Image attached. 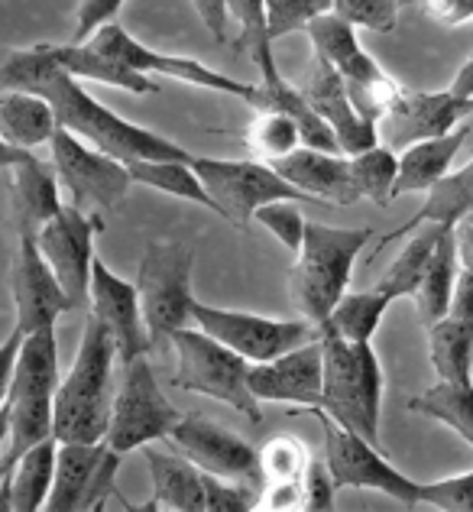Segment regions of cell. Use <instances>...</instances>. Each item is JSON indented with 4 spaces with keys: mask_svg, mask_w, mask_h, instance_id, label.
I'll list each match as a JSON object with an SVG mask.
<instances>
[{
    "mask_svg": "<svg viewBox=\"0 0 473 512\" xmlns=\"http://www.w3.org/2000/svg\"><path fill=\"white\" fill-rule=\"evenodd\" d=\"M17 88L43 94L59 117V127H65L75 137L91 143L94 150L120 159V163H137V159H192L185 146L162 137L156 130H146L130 124L127 117L114 114L91 98L78 85L72 72L52 59L49 43H39L30 49H0V91Z\"/></svg>",
    "mask_w": 473,
    "mask_h": 512,
    "instance_id": "obj_1",
    "label": "cell"
},
{
    "mask_svg": "<svg viewBox=\"0 0 473 512\" xmlns=\"http://www.w3.org/2000/svg\"><path fill=\"white\" fill-rule=\"evenodd\" d=\"M117 344L98 318L85 312L72 370L59 380L52 406V435L59 441H104L111 422V370Z\"/></svg>",
    "mask_w": 473,
    "mask_h": 512,
    "instance_id": "obj_2",
    "label": "cell"
},
{
    "mask_svg": "<svg viewBox=\"0 0 473 512\" xmlns=\"http://www.w3.org/2000/svg\"><path fill=\"white\" fill-rule=\"evenodd\" d=\"M370 240V227H331L321 221H305L302 250L295 253V263L289 269V295L295 312L321 328L347 292L357 256Z\"/></svg>",
    "mask_w": 473,
    "mask_h": 512,
    "instance_id": "obj_3",
    "label": "cell"
},
{
    "mask_svg": "<svg viewBox=\"0 0 473 512\" xmlns=\"http://www.w3.org/2000/svg\"><path fill=\"white\" fill-rule=\"evenodd\" d=\"M59 389V344L56 325L26 334L20 344L13 386L7 396V444L0 454V480H4L23 451L33 444L56 438L52 435V406H56Z\"/></svg>",
    "mask_w": 473,
    "mask_h": 512,
    "instance_id": "obj_4",
    "label": "cell"
},
{
    "mask_svg": "<svg viewBox=\"0 0 473 512\" xmlns=\"http://www.w3.org/2000/svg\"><path fill=\"white\" fill-rule=\"evenodd\" d=\"M324 354L321 409L334 422L357 431L380 448L383 412V367L370 341H347L331 325L318 328Z\"/></svg>",
    "mask_w": 473,
    "mask_h": 512,
    "instance_id": "obj_5",
    "label": "cell"
},
{
    "mask_svg": "<svg viewBox=\"0 0 473 512\" xmlns=\"http://www.w3.org/2000/svg\"><path fill=\"white\" fill-rule=\"evenodd\" d=\"M175 350V373L172 386L185 389V393H198L208 399H218L224 406L247 415L253 425L263 422L260 399L250 389V370L253 363L240 357L237 350L211 338L201 328H179L169 338Z\"/></svg>",
    "mask_w": 473,
    "mask_h": 512,
    "instance_id": "obj_6",
    "label": "cell"
},
{
    "mask_svg": "<svg viewBox=\"0 0 473 512\" xmlns=\"http://www.w3.org/2000/svg\"><path fill=\"white\" fill-rule=\"evenodd\" d=\"M192 266L195 253L179 240H159L143 250L137 292L153 347L166 344L175 331L188 328L192 321Z\"/></svg>",
    "mask_w": 473,
    "mask_h": 512,
    "instance_id": "obj_7",
    "label": "cell"
},
{
    "mask_svg": "<svg viewBox=\"0 0 473 512\" xmlns=\"http://www.w3.org/2000/svg\"><path fill=\"white\" fill-rule=\"evenodd\" d=\"M182 412L172 406L169 396L159 389L150 357H133L124 363V380L111 399V422H107V448L117 454L143 451L146 444L166 441L179 425Z\"/></svg>",
    "mask_w": 473,
    "mask_h": 512,
    "instance_id": "obj_8",
    "label": "cell"
},
{
    "mask_svg": "<svg viewBox=\"0 0 473 512\" xmlns=\"http://www.w3.org/2000/svg\"><path fill=\"white\" fill-rule=\"evenodd\" d=\"M195 172L205 182L208 195L218 205V214L231 221L240 231H247L253 214L269 201H295V205H318L305 192H299L292 182L260 159H214V156H195Z\"/></svg>",
    "mask_w": 473,
    "mask_h": 512,
    "instance_id": "obj_9",
    "label": "cell"
},
{
    "mask_svg": "<svg viewBox=\"0 0 473 512\" xmlns=\"http://www.w3.org/2000/svg\"><path fill=\"white\" fill-rule=\"evenodd\" d=\"M308 412H312L321 425L324 461L331 467L337 490H347V487L373 490L409 509L422 506V483H415L412 477H405L399 467L389 464L383 448H376L373 441L344 428L341 422H334L324 409H308Z\"/></svg>",
    "mask_w": 473,
    "mask_h": 512,
    "instance_id": "obj_10",
    "label": "cell"
},
{
    "mask_svg": "<svg viewBox=\"0 0 473 512\" xmlns=\"http://www.w3.org/2000/svg\"><path fill=\"white\" fill-rule=\"evenodd\" d=\"M49 163L56 169L62 192L69 195L75 208L88 214L114 211L127 198L133 175L130 166L120 159L94 150L75 133L59 127L49 140Z\"/></svg>",
    "mask_w": 473,
    "mask_h": 512,
    "instance_id": "obj_11",
    "label": "cell"
},
{
    "mask_svg": "<svg viewBox=\"0 0 473 512\" xmlns=\"http://www.w3.org/2000/svg\"><path fill=\"white\" fill-rule=\"evenodd\" d=\"M192 325L237 350L250 363L276 360L286 350L318 338V328L305 318H266L253 312H234V308H214L198 299L192 305Z\"/></svg>",
    "mask_w": 473,
    "mask_h": 512,
    "instance_id": "obj_12",
    "label": "cell"
},
{
    "mask_svg": "<svg viewBox=\"0 0 473 512\" xmlns=\"http://www.w3.org/2000/svg\"><path fill=\"white\" fill-rule=\"evenodd\" d=\"M101 231H104L101 214H88L69 201L36 234V247L46 256L52 273L59 276L75 312H88L91 308V266L94 256H98L94 253V237Z\"/></svg>",
    "mask_w": 473,
    "mask_h": 512,
    "instance_id": "obj_13",
    "label": "cell"
},
{
    "mask_svg": "<svg viewBox=\"0 0 473 512\" xmlns=\"http://www.w3.org/2000/svg\"><path fill=\"white\" fill-rule=\"evenodd\" d=\"M88 43H94L104 52H111L114 59H120L127 69H133L137 75H146V78L162 75V78H175V82H185V85H195V88L231 94V98H240L243 104L253 101V82H240V78L214 72V69H208L205 62L179 56V52H159V49L143 46L140 39L130 36L120 23L101 26V30L94 33Z\"/></svg>",
    "mask_w": 473,
    "mask_h": 512,
    "instance_id": "obj_14",
    "label": "cell"
},
{
    "mask_svg": "<svg viewBox=\"0 0 473 512\" xmlns=\"http://www.w3.org/2000/svg\"><path fill=\"white\" fill-rule=\"evenodd\" d=\"M166 441L172 444V451L188 457V461L198 470H205V474L247 480V483H256V487H263L260 451L243 435L218 425L214 419H208V415H201V412L182 415Z\"/></svg>",
    "mask_w": 473,
    "mask_h": 512,
    "instance_id": "obj_15",
    "label": "cell"
},
{
    "mask_svg": "<svg viewBox=\"0 0 473 512\" xmlns=\"http://www.w3.org/2000/svg\"><path fill=\"white\" fill-rule=\"evenodd\" d=\"M473 111V98H457L448 91H409L402 88L396 104L380 120V143L402 153L405 146L422 143L431 137H444L464 124Z\"/></svg>",
    "mask_w": 473,
    "mask_h": 512,
    "instance_id": "obj_16",
    "label": "cell"
},
{
    "mask_svg": "<svg viewBox=\"0 0 473 512\" xmlns=\"http://www.w3.org/2000/svg\"><path fill=\"white\" fill-rule=\"evenodd\" d=\"M88 312L111 331L120 363L143 357L153 350L150 331H146V321H143L137 286H130L127 279H120L101 256H94V266H91V308Z\"/></svg>",
    "mask_w": 473,
    "mask_h": 512,
    "instance_id": "obj_17",
    "label": "cell"
},
{
    "mask_svg": "<svg viewBox=\"0 0 473 512\" xmlns=\"http://www.w3.org/2000/svg\"><path fill=\"white\" fill-rule=\"evenodd\" d=\"M10 282H13L10 286L13 305H17V328L23 334L49 328V325H56L65 312H75L59 276L52 273L46 256L39 253L36 237H20Z\"/></svg>",
    "mask_w": 473,
    "mask_h": 512,
    "instance_id": "obj_18",
    "label": "cell"
},
{
    "mask_svg": "<svg viewBox=\"0 0 473 512\" xmlns=\"http://www.w3.org/2000/svg\"><path fill=\"white\" fill-rule=\"evenodd\" d=\"M299 91L305 94V101L315 107V114L334 130L337 146H341L344 156H357L380 143V127L370 124L367 117H360V111L347 94L344 78L337 75L334 65L315 56L305 78L299 82Z\"/></svg>",
    "mask_w": 473,
    "mask_h": 512,
    "instance_id": "obj_19",
    "label": "cell"
},
{
    "mask_svg": "<svg viewBox=\"0 0 473 512\" xmlns=\"http://www.w3.org/2000/svg\"><path fill=\"white\" fill-rule=\"evenodd\" d=\"M250 389L260 402H289V406H302V409H321V389H324L321 338L302 347H292L276 360L253 363Z\"/></svg>",
    "mask_w": 473,
    "mask_h": 512,
    "instance_id": "obj_20",
    "label": "cell"
},
{
    "mask_svg": "<svg viewBox=\"0 0 473 512\" xmlns=\"http://www.w3.org/2000/svg\"><path fill=\"white\" fill-rule=\"evenodd\" d=\"M273 166L282 179L292 182L299 192H305L318 205H354L360 201V192L350 172V156L344 153H324L315 146H299L289 156L276 159Z\"/></svg>",
    "mask_w": 473,
    "mask_h": 512,
    "instance_id": "obj_21",
    "label": "cell"
},
{
    "mask_svg": "<svg viewBox=\"0 0 473 512\" xmlns=\"http://www.w3.org/2000/svg\"><path fill=\"white\" fill-rule=\"evenodd\" d=\"M10 205L20 237H36L62 211V185L49 159L30 156L10 169Z\"/></svg>",
    "mask_w": 473,
    "mask_h": 512,
    "instance_id": "obj_22",
    "label": "cell"
},
{
    "mask_svg": "<svg viewBox=\"0 0 473 512\" xmlns=\"http://www.w3.org/2000/svg\"><path fill=\"white\" fill-rule=\"evenodd\" d=\"M305 33H308V39H312L315 56L324 59L328 65H334L337 75L344 78V85L370 82V78L386 72L383 65L360 46L357 26L347 23L344 17H337L334 10L324 13V17H318L315 23H308Z\"/></svg>",
    "mask_w": 473,
    "mask_h": 512,
    "instance_id": "obj_23",
    "label": "cell"
},
{
    "mask_svg": "<svg viewBox=\"0 0 473 512\" xmlns=\"http://www.w3.org/2000/svg\"><path fill=\"white\" fill-rule=\"evenodd\" d=\"M146 467H150L153 496L143 509H166V512H205V474L182 457L179 451L166 454L146 444Z\"/></svg>",
    "mask_w": 473,
    "mask_h": 512,
    "instance_id": "obj_24",
    "label": "cell"
},
{
    "mask_svg": "<svg viewBox=\"0 0 473 512\" xmlns=\"http://www.w3.org/2000/svg\"><path fill=\"white\" fill-rule=\"evenodd\" d=\"M59 438H46L13 464L10 474L0 480V512H39L46 509L52 477H56Z\"/></svg>",
    "mask_w": 473,
    "mask_h": 512,
    "instance_id": "obj_25",
    "label": "cell"
},
{
    "mask_svg": "<svg viewBox=\"0 0 473 512\" xmlns=\"http://www.w3.org/2000/svg\"><path fill=\"white\" fill-rule=\"evenodd\" d=\"M467 137H470V127L461 124L457 130L444 133V137H431V140L405 146L399 153V175H396L393 198L412 195V192H431V188L451 172Z\"/></svg>",
    "mask_w": 473,
    "mask_h": 512,
    "instance_id": "obj_26",
    "label": "cell"
},
{
    "mask_svg": "<svg viewBox=\"0 0 473 512\" xmlns=\"http://www.w3.org/2000/svg\"><path fill=\"white\" fill-rule=\"evenodd\" d=\"M49 52H52V59H56L65 72H72L75 78H88V82H101V85L133 91V94H156L159 91L153 78L137 75L120 59H114L111 52L98 49L94 43H49Z\"/></svg>",
    "mask_w": 473,
    "mask_h": 512,
    "instance_id": "obj_27",
    "label": "cell"
},
{
    "mask_svg": "<svg viewBox=\"0 0 473 512\" xmlns=\"http://www.w3.org/2000/svg\"><path fill=\"white\" fill-rule=\"evenodd\" d=\"M59 130V117L43 94L4 88L0 91V137L20 150H36Z\"/></svg>",
    "mask_w": 473,
    "mask_h": 512,
    "instance_id": "obj_28",
    "label": "cell"
},
{
    "mask_svg": "<svg viewBox=\"0 0 473 512\" xmlns=\"http://www.w3.org/2000/svg\"><path fill=\"white\" fill-rule=\"evenodd\" d=\"M470 211H473V159L461 169H451L431 192H425V205L418 208L405 224H399L393 234H386L380 244H376V250H383L386 244H393V240L412 234L415 227H422V224H451L454 227Z\"/></svg>",
    "mask_w": 473,
    "mask_h": 512,
    "instance_id": "obj_29",
    "label": "cell"
},
{
    "mask_svg": "<svg viewBox=\"0 0 473 512\" xmlns=\"http://www.w3.org/2000/svg\"><path fill=\"white\" fill-rule=\"evenodd\" d=\"M104 451H107V441H59L56 477H52L46 509L78 512Z\"/></svg>",
    "mask_w": 473,
    "mask_h": 512,
    "instance_id": "obj_30",
    "label": "cell"
},
{
    "mask_svg": "<svg viewBox=\"0 0 473 512\" xmlns=\"http://www.w3.org/2000/svg\"><path fill=\"white\" fill-rule=\"evenodd\" d=\"M428 357L438 380L473 383V321L444 315L428 325Z\"/></svg>",
    "mask_w": 473,
    "mask_h": 512,
    "instance_id": "obj_31",
    "label": "cell"
},
{
    "mask_svg": "<svg viewBox=\"0 0 473 512\" xmlns=\"http://www.w3.org/2000/svg\"><path fill=\"white\" fill-rule=\"evenodd\" d=\"M454 282H457V247H454V227H444L435 253H431L428 269L422 276V286L415 289V308L422 325H435L444 315H451L454 299Z\"/></svg>",
    "mask_w": 473,
    "mask_h": 512,
    "instance_id": "obj_32",
    "label": "cell"
},
{
    "mask_svg": "<svg viewBox=\"0 0 473 512\" xmlns=\"http://www.w3.org/2000/svg\"><path fill=\"white\" fill-rule=\"evenodd\" d=\"M192 159H137V163H127V166H130L133 182L156 188L162 195L192 201V205H201L218 214V205H214V198L208 195V188L201 182V175L195 172Z\"/></svg>",
    "mask_w": 473,
    "mask_h": 512,
    "instance_id": "obj_33",
    "label": "cell"
},
{
    "mask_svg": "<svg viewBox=\"0 0 473 512\" xmlns=\"http://www.w3.org/2000/svg\"><path fill=\"white\" fill-rule=\"evenodd\" d=\"M444 227H451V224H422V227H415L418 234L399 250L396 260L389 263V269L380 276V282H376V289H383L393 302L396 299H412L415 289L422 286V276L428 269L431 253H435L438 240L444 234Z\"/></svg>",
    "mask_w": 473,
    "mask_h": 512,
    "instance_id": "obj_34",
    "label": "cell"
},
{
    "mask_svg": "<svg viewBox=\"0 0 473 512\" xmlns=\"http://www.w3.org/2000/svg\"><path fill=\"white\" fill-rule=\"evenodd\" d=\"M409 409L431 422L448 425L473 448V383L438 380L422 396L409 399Z\"/></svg>",
    "mask_w": 473,
    "mask_h": 512,
    "instance_id": "obj_35",
    "label": "cell"
},
{
    "mask_svg": "<svg viewBox=\"0 0 473 512\" xmlns=\"http://www.w3.org/2000/svg\"><path fill=\"white\" fill-rule=\"evenodd\" d=\"M389 305H393V299L376 286L360 289V292L347 289L324 325H331L337 334H344L347 341H373V334L380 331Z\"/></svg>",
    "mask_w": 473,
    "mask_h": 512,
    "instance_id": "obj_36",
    "label": "cell"
},
{
    "mask_svg": "<svg viewBox=\"0 0 473 512\" xmlns=\"http://www.w3.org/2000/svg\"><path fill=\"white\" fill-rule=\"evenodd\" d=\"M243 143H247V150L253 159H260V163H276V159L289 156L292 150H299L302 146V133H299V124L282 114V111H256L253 124L243 133Z\"/></svg>",
    "mask_w": 473,
    "mask_h": 512,
    "instance_id": "obj_37",
    "label": "cell"
},
{
    "mask_svg": "<svg viewBox=\"0 0 473 512\" xmlns=\"http://www.w3.org/2000/svg\"><path fill=\"white\" fill-rule=\"evenodd\" d=\"M350 172H354V185L360 198H370L373 205H386V201H393L399 153L389 150L386 143H376L370 150L350 156Z\"/></svg>",
    "mask_w": 473,
    "mask_h": 512,
    "instance_id": "obj_38",
    "label": "cell"
},
{
    "mask_svg": "<svg viewBox=\"0 0 473 512\" xmlns=\"http://www.w3.org/2000/svg\"><path fill=\"white\" fill-rule=\"evenodd\" d=\"M308 464H312V454L295 435H273L260 448L263 487L266 483H302Z\"/></svg>",
    "mask_w": 473,
    "mask_h": 512,
    "instance_id": "obj_39",
    "label": "cell"
},
{
    "mask_svg": "<svg viewBox=\"0 0 473 512\" xmlns=\"http://www.w3.org/2000/svg\"><path fill=\"white\" fill-rule=\"evenodd\" d=\"M334 10V0H266V30L269 39L292 36L299 30H308V23Z\"/></svg>",
    "mask_w": 473,
    "mask_h": 512,
    "instance_id": "obj_40",
    "label": "cell"
},
{
    "mask_svg": "<svg viewBox=\"0 0 473 512\" xmlns=\"http://www.w3.org/2000/svg\"><path fill=\"white\" fill-rule=\"evenodd\" d=\"M454 247H457V282L451 315L473 321V211L454 224Z\"/></svg>",
    "mask_w": 473,
    "mask_h": 512,
    "instance_id": "obj_41",
    "label": "cell"
},
{
    "mask_svg": "<svg viewBox=\"0 0 473 512\" xmlns=\"http://www.w3.org/2000/svg\"><path fill=\"white\" fill-rule=\"evenodd\" d=\"M201 474H205V470H201ZM260 493L263 487H256V483L205 474V509L208 512H253V509H260Z\"/></svg>",
    "mask_w": 473,
    "mask_h": 512,
    "instance_id": "obj_42",
    "label": "cell"
},
{
    "mask_svg": "<svg viewBox=\"0 0 473 512\" xmlns=\"http://www.w3.org/2000/svg\"><path fill=\"white\" fill-rule=\"evenodd\" d=\"M334 13L370 33H393L399 26V0H334Z\"/></svg>",
    "mask_w": 473,
    "mask_h": 512,
    "instance_id": "obj_43",
    "label": "cell"
},
{
    "mask_svg": "<svg viewBox=\"0 0 473 512\" xmlns=\"http://www.w3.org/2000/svg\"><path fill=\"white\" fill-rule=\"evenodd\" d=\"M256 224H263L269 234L286 250L299 253L302 250V240H305V218L295 201H269L260 211L253 214Z\"/></svg>",
    "mask_w": 473,
    "mask_h": 512,
    "instance_id": "obj_44",
    "label": "cell"
},
{
    "mask_svg": "<svg viewBox=\"0 0 473 512\" xmlns=\"http://www.w3.org/2000/svg\"><path fill=\"white\" fill-rule=\"evenodd\" d=\"M227 13L240 26L237 39L231 43L237 52H250L253 56L260 46L273 43L266 30V0H227Z\"/></svg>",
    "mask_w": 473,
    "mask_h": 512,
    "instance_id": "obj_45",
    "label": "cell"
},
{
    "mask_svg": "<svg viewBox=\"0 0 473 512\" xmlns=\"http://www.w3.org/2000/svg\"><path fill=\"white\" fill-rule=\"evenodd\" d=\"M422 506H435L444 512H473V470L422 483Z\"/></svg>",
    "mask_w": 473,
    "mask_h": 512,
    "instance_id": "obj_46",
    "label": "cell"
},
{
    "mask_svg": "<svg viewBox=\"0 0 473 512\" xmlns=\"http://www.w3.org/2000/svg\"><path fill=\"white\" fill-rule=\"evenodd\" d=\"M302 490H305V506L302 509H312V512H328L334 509V500H337V483H334V474L328 461H315L308 464L305 477H302Z\"/></svg>",
    "mask_w": 473,
    "mask_h": 512,
    "instance_id": "obj_47",
    "label": "cell"
},
{
    "mask_svg": "<svg viewBox=\"0 0 473 512\" xmlns=\"http://www.w3.org/2000/svg\"><path fill=\"white\" fill-rule=\"evenodd\" d=\"M120 457L124 454H117L114 448H107L104 457H101V464L98 470H94V477L88 483V493H85V500H81V509L78 512H94V509H104L107 500L117 493V470H120Z\"/></svg>",
    "mask_w": 473,
    "mask_h": 512,
    "instance_id": "obj_48",
    "label": "cell"
},
{
    "mask_svg": "<svg viewBox=\"0 0 473 512\" xmlns=\"http://www.w3.org/2000/svg\"><path fill=\"white\" fill-rule=\"evenodd\" d=\"M124 7V0H81L75 13V39L72 43H88L101 26L114 23V17Z\"/></svg>",
    "mask_w": 473,
    "mask_h": 512,
    "instance_id": "obj_49",
    "label": "cell"
},
{
    "mask_svg": "<svg viewBox=\"0 0 473 512\" xmlns=\"http://www.w3.org/2000/svg\"><path fill=\"white\" fill-rule=\"evenodd\" d=\"M26 334L13 325V331L7 334V341L0 344V406L7 402L10 396V386H13V370H17V357H20V344H23Z\"/></svg>",
    "mask_w": 473,
    "mask_h": 512,
    "instance_id": "obj_50",
    "label": "cell"
},
{
    "mask_svg": "<svg viewBox=\"0 0 473 512\" xmlns=\"http://www.w3.org/2000/svg\"><path fill=\"white\" fill-rule=\"evenodd\" d=\"M195 13L205 23V30L218 39V43H227V26H231V13H227V0H192Z\"/></svg>",
    "mask_w": 473,
    "mask_h": 512,
    "instance_id": "obj_51",
    "label": "cell"
},
{
    "mask_svg": "<svg viewBox=\"0 0 473 512\" xmlns=\"http://www.w3.org/2000/svg\"><path fill=\"white\" fill-rule=\"evenodd\" d=\"M428 13L444 26H464L473 20V0H428Z\"/></svg>",
    "mask_w": 473,
    "mask_h": 512,
    "instance_id": "obj_52",
    "label": "cell"
},
{
    "mask_svg": "<svg viewBox=\"0 0 473 512\" xmlns=\"http://www.w3.org/2000/svg\"><path fill=\"white\" fill-rule=\"evenodd\" d=\"M30 156H33V150H20V146H13V143H7L4 137H0V169H4V172L26 163Z\"/></svg>",
    "mask_w": 473,
    "mask_h": 512,
    "instance_id": "obj_53",
    "label": "cell"
},
{
    "mask_svg": "<svg viewBox=\"0 0 473 512\" xmlns=\"http://www.w3.org/2000/svg\"><path fill=\"white\" fill-rule=\"evenodd\" d=\"M451 91L457 94V98H473V56L461 65V69H457Z\"/></svg>",
    "mask_w": 473,
    "mask_h": 512,
    "instance_id": "obj_54",
    "label": "cell"
},
{
    "mask_svg": "<svg viewBox=\"0 0 473 512\" xmlns=\"http://www.w3.org/2000/svg\"><path fill=\"white\" fill-rule=\"evenodd\" d=\"M7 402H4V406H0V448H4V444H7Z\"/></svg>",
    "mask_w": 473,
    "mask_h": 512,
    "instance_id": "obj_55",
    "label": "cell"
}]
</instances>
